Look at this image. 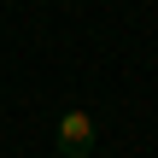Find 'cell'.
I'll return each mask as SVG.
<instances>
[{
	"instance_id": "3",
	"label": "cell",
	"mask_w": 158,
	"mask_h": 158,
	"mask_svg": "<svg viewBox=\"0 0 158 158\" xmlns=\"http://www.w3.org/2000/svg\"><path fill=\"white\" fill-rule=\"evenodd\" d=\"M82 158H94V152H82Z\"/></svg>"
},
{
	"instance_id": "1",
	"label": "cell",
	"mask_w": 158,
	"mask_h": 158,
	"mask_svg": "<svg viewBox=\"0 0 158 158\" xmlns=\"http://www.w3.org/2000/svg\"><path fill=\"white\" fill-rule=\"evenodd\" d=\"M94 135H100V123H94L88 111H64V117H59V152L64 158L94 152Z\"/></svg>"
},
{
	"instance_id": "2",
	"label": "cell",
	"mask_w": 158,
	"mask_h": 158,
	"mask_svg": "<svg viewBox=\"0 0 158 158\" xmlns=\"http://www.w3.org/2000/svg\"><path fill=\"white\" fill-rule=\"evenodd\" d=\"M53 158H64V152H53Z\"/></svg>"
}]
</instances>
